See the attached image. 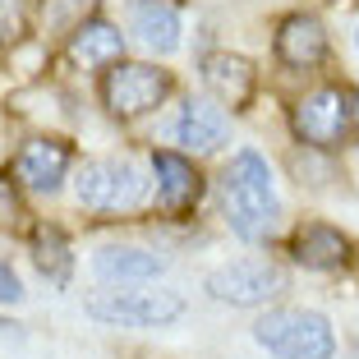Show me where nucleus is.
Segmentation results:
<instances>
[{
	"instance_id": "obj_1",
	"label": "nucleus",
	"mask_w": 359,
	"mask_h": 359,
	"mask_svg": "<svg viewBox=\"0 0 359 359\" xmlns=\"http://www.w3.org/2000/svg\"><path fill=\"white\" fill-rule=\"evenodd\" d=\"M222 212L235 240L263 244L281 226V194H276V175L267 166L263 152L240 148L231 152L222 170Z\"/></svg>"
},
{
	"instance_id": "obj_2",
	"label": "nucleus",
	"mask_w": 359,
	"mask_h": 359,
	"mask_svg": "<svg viewBox=\"0 0 359 359\" xmlns=\"http://www.w3.org/2000/svg\"><path fill=\"white\" fill-rule=\"evenodd\" d=\"M83 313L93 323H102V327L152 332V327H175L184 318V295L148 290V285H106V290H93L83 299Z\"/></svg>"
},
{
	"instance_id": "obj_3",
	"label": "nucleus",
	"mask_w": 359,
	"mask_h": 359,
	"mask_svg": "<svg viewBox=\"0 0 359 359\" xmlns=\"http://www.w3.org/2000/svg\"><path fill=\"white\" fill-rule=\"evenodd\" d=\"M254 341L276 359H332L337 332L318 309H267L254 323Z\"/></svg>"
},
{
	"instance_id": "obj_4",
	"label": "nucleus",
	"mask_w": 359,
	"mask_h": 359,
	"mask_svg": "<svg viewBox=\"0 0 359 359\" xmlns=\"http://www.w3.org/2000/svg\"><path fill=\"white\" fill-rule=\"evenodd\" d=\"M74 198H79V208L102 212V217L134 212L148 198V175L129 157H97V161H83V166H79Z\"/></svg>"
},
{
	"instance_id": "obj_5",
	"label": "nucleus",
	"mask_w": 359,
	"mask_h": 359,
	"mask_svg": "<svg viewBox=\"0 0 359 359\" xmlns=\"http://www.w3.org/2000/svg\"><path fill=\"white\" fill-rule=\"evenodd\" d=\"M170 88H175L170 74L157 69V65L116 60V65H106V74H102V102L116 120H138V116H152L170 97Z\"/></svg>"
},
{
	"instance_id": "obj_6",
	"label": "nucleus",
	"mask_w": 359,
	"mask_h": 359,
	"mask_svg": "<svg viewBox=\"0 0 359 359\" xmlns=\"http://www.w3.org/2000/svg\"><path fill=\"white\" fill-rule=\"evenodd\" d=\"M217 304H231V309H258L267 299H276L285 290V272L272 263V258H235V263L212 267L208 281H203Z\"/></svg>"
},
{
	"instance_id": "obj_7",
	"label": "nucleus",
	"mask_w": 359,
	"mask_h": 359,
	"mask_svg": "<svg viewBox=\"0 0 359 359\" xmlns=\"http://www.w3.org/2000/svg\"><path fill=\"white\" fill-rule=\"evenodd\" d=\"M290 125H295L299 143H309V148H337L341 138L350 134V93L318 88V93L299 97Z\"/></svg>"
},
{
	"instance_id": "obj_8",
	"label": "nucleus",
	"mask_w": 359,
	"mask_h": 359,
	"mask_svg": "<svg viewBox=\"0 0 359 359\" xmlns=\"http://www.w3.org/2000/svg\"><path fill=\"white\" fill-rule=\"evenodd\" d=\"M74 166V152L65 138H28L14 157V180L32 194H55Z\"/></svg>"
},
{
	"instance_id": "obj_9",
	"label": "nucleus",
	"mask_w": 359,
	"mask_h": 359,
	"mask_svg": "<svg viewBox=\"0 0 359 359\" xmlns=\"http://www.w3.org/2000/svg\"><path fill=\"white\" fill-rule=\"evenodd\" d=\"M93 276L102 285H148L166 276V258L143 244H102L93 254Z\"/></svg>"
},
{
	"instance_id": "obj_10",
	"label": "nucleus",
	"mask_w": 359,
	"mask_h": 359,
	"mask_svg": "<svg viewBox=\"0 0 359 359\" xmlns=\"http://www.w3.org/2000/svg\"><path fill=\"white\" fill-rule=\"evenodd\" d=\"M226 138H231V120L212 97H189L180 106L175 120V143H184V152L194 157H208V152H222Z\"/></svg>"
},
{
	"instance_id": "obj_11",
	"label": "nucleus",
	"mask_w": 359,
	"mask_h": 359,
	"mask_svg": "<svg viewBox=\"0 0 359 359\" xmlns=\"http://www.w3.org/2000/svg\"><path fill=\"white\" fill-rule=\"evenodd\" d=\"M203 83H208V97L217 106H231V111H244L254 102V88H258V74L254 65L235 51H212L203 55Z\"/></svg>"
},
{
	"instance_id": "obj_12",
	"label": "nucleus",
	"mask_w": 359,
	"mask_h": 359,
	"mask_svg": "<svg viewBox=\"0 0 359 359\" xmlns=\"http://www.w3.org/2000/svg\"><path fill=\"white\" fill-rule=\"evenodd\" d=\"M152 175H157V203H161V212H189V208H198V198H203V175H198V166H194L184 152H170V148H161V152H152Z\"/></svg>"
},
{
	"instance_id": "obj_13",
	"label": "nucleus",
	"mask_w": 359,
	"mask_h": 359,
	"mask_svg": "<svg viewBox=\"0 0 359 359\" xmlns=\"http://www.w3.org/2000/svg\"><path fill=\"white\" fill-rule=\"evenodd\" d=\"M272 51H276V60L290 65V69H313V65L327 60V28H323L313 14H290V19H281V28H276Z\"/></svg>"
},
{
	"instance_id": "obj_14",
	"label": "nucleus",
	"mask_w": 359,
	"mask_h": 359,
	"mask_svg": "<svg viewBox=\"0 0 359 359\" xmlns=\"http://www.w3.org/2000/svg\"><path fill=\"white\" fill-rule=\"evenodd\" d=\"M290 258L309 272H337L350 263V240L327 222H304L290 235Z\"/></svg>"
},
{
	"instance_id": "obj_15",
	"label": "nucleus",
	"mask_w": 359,
	"mask_h": 359,
	"mask_svg": "<svg viewBox=\"0 0 359 359\" xmlns=\"http://www.w3.org/2000/svg\"><path fill=\"white\" fill-rule=\"evenodd\" d=\"M129 32L138 46H148L152 55H175L180 51V14L170 10L166 0H138L129 14Z\"/></svg>"
},
{
	"instance_id": "obj_16",
	"label": "nucleus",
	"mask_w": 359,
	"mask_h": 359,
	"mask_svg": "<svg viewBox=\"0 0 359 359\" xmlns=\"http://www.w3.org/2000/svg\"><path fill=\"white\" fill-rule=\"evenodd\" d=\"M69 60L83 69H106V65L125 60V32L106 19H83L69 37Z\"/></svg>"
},
{
	"instance_id": "obj_17",
	"label": "nucleus",
	"mask_w": 359,
	"mask_h": 359,
	"mask_svg": "<svg viewBox=\"0 0 359 359\" xmlns=\"http://www.w3.org/2000/svg\"><path fill=\"white\" fill-rule=\"evenodd\" d=\"M32 263L51 285H65L74 272V254H69V240H65L60 226H37L32 231Z\"/></svg>"
},
{
	"instance_id": "obj_18",
	"label": "nucleus",
	"mask_w": 359,
	"mask_h": 359,
	"mask_svg": "<svg viewBox=\"0 0 359 359\" xmlns=\"http://www.w3.org/2000/svg\"><path fill=\"white\" fill-rule=\"evenodd\" d=\"M23 217V198H19V184L10 175H0V231H14Z\"/></svg>"
},
{
	"instance_id": "obj_19",
	"label": "nucleus",
	"mask_w": 359,
	"mask_h": 359,
	"mask_svg": "<svg viewBox=\"0 0 359 359\" xmlns=\"http://www.w3.org/2000/svg\"><path fill=\"white\" fill-rule=\"evenodd\" d=\"M19 32H23V5L19 0H0V46L19 42Z\"/></svg>"
},
{
	"instance_id": "obj_20",
	"label": "nucleus",
	"mask_w": 359,
	"mask_h": 359,
	"mask_svg": "<svg viewBox=\"0 0 359 359\" xmlns=\"http://www.w3.org/2000/svg\"><path fill=\"white\" fill-rule=\"evenodd\" d=\"M23 281H19V272H14L5 258H0V304H23Z\"/></svg>"
},
{
	"instance_id": "obj_21",
	"label": "nucleus",
	"mask_w": 359,
	"mask_h": 359,
	"mask_svg": "<svg viewBox=\"0 0 359 359\" xmlns=\"http://www.w3.org/2000/svg\"><path fill=\"white\" fill-rule=\"evenodd\" d=\"M350 125H359V93L350 97Z\"/></svg>"
},
{
	"instance_id": "obj_22",
	"label": "nucleus",
	"mask_w": 359,
	"mask_h": 359,
	"mask_svg": "<svg viewBox=\"0 0 359 359\" xmlns=\"http://www.w3.org/2000/svg\"><path fill=\"white\" fill-rule=\"evenodd\" d=\"M355 46H359V23H355Z\"/></svg>"
},
{
	"instance_id": "obj_23",
	"label": "nucleus",
	"mask_w": 359,
	"mask_h": 359,
	"mask_svg": "<svg viewBox=\"0 0 359 359\" xmlns=\"http://www.w3.org/2000/svg\"><path fill=\"white\" fill-rule=\"evenodd\" d=\"M355 359H359V341H355Z\"/></svg>"
}]
</instances>
